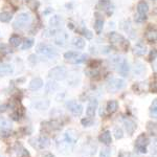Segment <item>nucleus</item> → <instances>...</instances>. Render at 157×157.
I'll list each match as a JSON object with an SVG mask.
<instances>
[{
    "label": "nucleus",
    "mask_w": 157,
    "mask_h": 157,
    "mask_svg": "<svg viewBox=\"0 0 157 157\" xmlns=\"http://www.w3.org/2000/svg\"><path fill=\"white\" fill-rule=\"evenodd\" d=\"M100 64H101V61H91V62L89 63V67L90 68H97L100 66Z\"/></svg>",
    "instance_id": "41"
},
{
    "label": "nucleus",
    "mask_w": 157,
    "mask_h": 157,
    "mask_svg": "<svg viewBox=\"0 0 157 157\" xmlns=\"http://www.w3.org/2000/svg\"><path fill=\"white\" fill-rule=\"evenodd\" d=\"M100 157H111L110 149H108V148L103 149V150L101 151V153H100Z\"/></svg>",
    "instance_id": "37"
},
{
    "label": "nucleus",
    "mask_w": 157,
    "mask_h": 157,
    "mask_svg": "<svg viewBox=\"0 0 157 157\" xmlns=\"http://www.w3.org/2000/svg\"><path fill=\"white\" fill-rule=\"evenodd\" d=\"M110 6H111V2L109 0H100V2L98 3V9L106 11V10H108L110 7Z\"/></svg>",
    "instance_id": "27"
},
{
    "label": "nucleus",
    "mask_w": 157,
    "mask_h": 157,
    "mask_svg": "<svg viewBox=\"0 0 157 157\" xmlns=\"http://www.w3.org/2000/svg\"><path fill=\"white\" fill-rule=\"evenodd\" d=\"M30 21H32V17H30L29 14H27V13H21V14H19L17 16V18L13 25H14V29H24L26 25H29L30 23Z\"/></svg>",
    "instance_id": "4"
},
{
    "label": "nucleus",
    "mask_w": 157,
    "mask_h": 157,
    "mask_svg": "<svg viewBox=\"0 0 157 157\" xmlns=\"http://www.w3.org/2000/svg\"><path fill=\"white\" fill-rule=\"evenodd\" d=\"M81 123H82V125L84 126V127H90V126L93 125V121H92V118H90V117L83 118V120L81 121Z\"/></svg>",
    "instance_id": "35"
},
{
    "label": "nucleus",
    "mask_w": 157,
    "mask_h": 157,
    "mask_svg": "<svg viewBox=\"0 0 157 157\" xmlns=\"http://www.w3.org/2000/svg\"><path fill=\"white\" fill-rule=\"evenodd\" d=\"M63 23V18L59 15H55L49 19V25L52 27H58Z\"/></svg>",
    "instance_id": "20"
},
{
    "label": "nucleus",
    "mask_w": 157,
    "mask_h": 157,
    "mask_svg": "<svg viewBox=\"0 0 157 157\" xmlns=\"http://www.w3.org/2000/svg\"><path fill=\"white\" fill-rule=\"evenodd\" d=\"M156 101L157 100L155 98L153 104H152V107H151V110H150L151 115L153 116V117H156V116H157V102H156Z\"/></svg>",
    "instance_id": "36"
},
{
    "label": "nucleus",
    "mask_w": 157,
    "mask_h": 157,
    "mask_svg": "<svg viewBox=\"0 0 157 157\" xmlns=\"http://www.w3.org/2000/svg\"><path fill=\"white\" fill-rule=\"evenodd\" d=\"M156 59V50L155 49H153L151 52V54H150V61L152 60H155Z\"/></svg>",
    "instance_id": "43"
},
{
    "label": "nucleus",
    "mask_w": 157,
    "mask_h": 157,
    "mask_svg": "<svg viewBox=\"0 0 157 157\" xmlns=\"http://www.w3.org/2000/svg\"><path fill=\"white\" fill-rule=\"evenodd\" d=\"M59 33V30L55 29H45L44 33H43V37H46V38H49V37H54L56 35Z\"/></svg>",
    "instance_id": "32"
},
{
    "label": "nucleus",
    "mask_w": 157,
    "mask_h": 157,
    "mask_svg": "<svg viewBox=\"0 0 157 157\" xmlns=\"http://www.w3.org/2000/svg\"><path fill=\"white\" fill-rule=\"evenodd\" d=\"M147 52V47L143 43H138L134 47V54L136 56H144Z\"/></svg>",
    "instance_id": "22"
},
{
    "label": "nucleus",
    "mask_w": 157,
    "mask_h": 157,
    "mask_svg": "<svg viewBox=\"0 0 157 157\" xmlns=\"http://www.w3.org/2000/svg\"><path fill=\"white\" fill-rule=\"evenodd\" d=\"M13 72H14V67L11 64H6V63L0 64V75H7Z\"/></svg>",
    "instance_id": "16"
},
{
    "label": "nucleus",
    "mask_w": 157,
    "mask_h": 157,
    "mask_svg": "<svg viewBox=\"0 0 157 157\" xmlns=\"http://www.w3.org/2000/svg\"><path fill=\"white\" fill-rule=\"evenodd\" d=\"M29 143L34 148L39 149V150H43V149L48 148L50 145L49 138H47L46 136H40V137H37V138H32L29 140Z\"/></svg>",
    "instance_id": "6"
},
{
    "label": "nucleus",
    "mask_w": 157,
    "mask_h": 157,
    "mask_svg": "<svg viewBox=\"0 0 157 157\" xmlns=\"http://www.w3.org/2000/svg\"><path fill=\"white\" fill-rule=\"evenodd\" d=\"M82 33H83V35H84V36H85L86 38H87V39H92L93 35H92V33H91L90 30L83 29H82Z\"/></svg>",
    "instance_id": "40"
},
{
    "label": "nucleus",
    "mask_w": 157,
    "mask_h": 157,
    "mask_svg": "<svg viewBox=\"0 0 157 157\" xmlns=\"http://www.w3.org/2000/svg\"><path fill=\"white\" fill-rule=\"evenodd\" d=\"M117 71L120 75H121L123 77H127V75L130 71V65L127 62V60L125 59H121L120 61V63H117Z\"/></svg>",
    "instance_id": "11"
},
{
    "label": "nucleus",
    "mask_w": 157,
    "mask_h": 157,
    "mask_svg": "<svg viewBox=\"0 0 157 157\" xmlns=\"http://www.w3.org/2000/svg\"><path fill=\"white\" fill-rule=\"evenodd\" d=\"M124 124H125V127H126V130H127L128 134L129 135H132L136 129V124L134 123L133 121H131L130 118L124 120Z\"/></svg>",
    "instance_id": "17"
},
{
    "label": "nucleus",
    "mask_w": 157,
    "mask_h": 157,
    "mask_svg": "<svg viewBox=\"0 0 157 157\" xmlns=\"http://www.w3.org/2000/svg\"><path fill=\"white\" fill-rule=\"evenodd\" d=\"M114 134H115V138H116V139H121V138H123V136H124L123 130H121V128H115Z\"/></svg>",
    "instance_id": "38"
},
{
    "label": "nucleus",
    "mask_w": 157,
    "mask_h": 157,
    "mask_svg": "<svg viewBox=\"0 0 157 157\" xmlns=\"http://www.w3.org/2000/svg\"><path fill=\"white\" fill-rule=\"evenodd\" d=\"M12 123L6 117H0V130H11Z\"/></svg>",
    "instance_id": "23"
},
{
    "label": "nucleus",
    "mask_w": 157,
    "mask_h": 157,
    "mask_svg": "<svg viewBox=\"0 0 157 157\" xmlns=\"http://www.w3.org/2000/svg\"><path fill=\"white\" fill-rule=\"evenodd\" d=\"M126 87V82L123 78H111L107 83V90L109 92H117Z\"/></svg>",
    "instance_id": "5"
},
{
    "label": "nucleus",
    "mask_w": 157,
    "mask_h": 157,
    "mask_svg": "<svg viewBox=\"0 0 157 157\" xmlns=\"http://www.w3.org/2000/svg\"><path fill=\"white\" fill-rule=\"evenodd\" d=\"M68 27H69L70 29H73L75 27H73V24L72 23H68Z\"/></svg>",
    "instance_id": "48"
},
{
    "label": "nucleus",
    "mask_w": 157,
    "mask_h": 157,
    "mask_svg": "<svg viewBox=\"0 0 157 157\" xmlns=\"http://www.w3.org/2000/svg\"><path fill=\"white\" fill-rule=\"evenodd\" d=\"M98 139H100L101 143H103L104 145H106V146H109V145H111V144H112L111 132H110V131H108V130L101 134L100 137H98Z\"/></svg>",
    "instance_id": "14"
},
{
    "label": "nucleus",
    "mask_w": 157,
    "mask_h": 157,
    "mask_svg": "<svg viewBox=\"0 0 157 157\" xmlns=\"http://www.w3.org/2000/svg\"><path fill=\"white\" fill-rule=\"evenodd\" d=\"M34 39H32V38H29V39H26L25 41L23 42V44H22V47L21 48L23 49V50H26V49H29L30 48V47L34 45Z\"/></svg>",
    "instance_id": "33"
},
{
    "label": "nucleus",
    "mask_w": 157,
    "mask_h": 157,
    "mask_svg": "<svg viewBox=\"0 0 157 157\" xmlns=\"http://www.w3.org/2000/svg\"><path fill=\"white\" fill-rule=\"evenodd\" d=\"M6 106H0V112L6 110Z\"/></svg>",
    "instance_id": "47"
},
{
    "label": "nucleus",
    "mask_w": 157,
    "mask_h": 157,
    "mask_svg": "<svg viewBox=\"0 0 157 157\" xmlns=\"http://www.w3.org/2000/svg\"><path fill=\"white\" fill-rule=\"evenodd\" d=\"M71 44L75 47H77L78 49H83L85 47V45H86V42H85V40L83 39V38L75 37L72 39V41H71Z\"/></svg>",
    "instance_id": "19"
},
{
    "label": "nucleus",
    "mask_w": 157,
    "mask_h": 157,
    "mask_svg": "<svg viewBox=\"0 0 157 157\" xmlns=\"http://www.w3.org/2000/svg\"><path fill=\"white\" fill-rule=\"evenodd\" d=\"M118 109V103L116 101H109L107 104V111L110 113H114Z\"/></svg>",
    "instance_id": "26"
},
{
    "label": "nucleus",
    "mask_w": 157,
    "mask_h": 157,
    "mask_svg": "<svg viewBox=\"0 0 157 157\" xmlns=\"http://www.w3.org/2000/svg\"><path fill=\"white\" fill-rule=\"evenodd\" d=\"M50 106V102L48 100H43V98H36V100L32 101L30 103V107L35 110L38 111H44L47 110Z\"/></svg>",
    "instance_id": "7"
},
{
    "label": "nucleus",
    "mask_w": 157,
    "mask_h": 157,
    "mask_svg": "<svg viewBox=\"0 0 157 157\" xmlns=\"http://www.w3.org/2000/svg\"><path fill=\"white\" fill-rule=\"evenodd\" d=\"M35 59H37L36 56H35V55H30L29 58V62H33V64H35V63L37 62V60H35Z\"/></svg>",
    "instance_id": "44"
},
{
    "label": "nucleus",
    "mask_w": 157,
    "mask_h": 157,
    "mask_svg": "<svg viewBox=\"0 0 157 157\" xmlns=\"http://www.w3.org/2000/svg\"><path fill=\"white\" fill-rule=\"evenodd\" d=\"M52 9H50V7H48V9H47L46 11L43 13V14H44V15H47V14H49V13H52Z\"/></svg>",
    "instance_id": "46"
},
{
    "label": "nucleus",
    "mask_w": 157,
    "mask_h": 157,
    "mask_svg": "<svg viewBox=\"0 0 157 157\" xmlns=\"http://www.w3.org/2000/svg\"><path fill=\"white\" fill-rule=\"evenodd\" d=\"M58 88H59V85H58V83L56 82V81H48V82L45 84V92L47 93V94H50V93H54L56 91L58 90Z\"/></svg>",
    "instance_id": "15"
},
{
    "label": "nucleus",
    "mask_w": 157,
    "mask_h": 157,
    "mask_svg": "<svg viewBox=\"0 0 157 157\" xmlns=\"http://www.w3.org/2000/svg\"><path fill=\"white\" fill-rule=\"evenodd\" d=\"M12 117H13V120H14V121H19L20 120V114H19L18 111H17V112H15V113H13Z\"/></svg>",
    "instance_id": "42"
},
{
    "label": "nucleus",
    "mask_w": 157,
    "mask_h": 157,
    "mask_svg": "<svg viewBox=\"0 0 157 157\" xmlns=\"http://www.w3.org/2000/svg\"><path fill=\"white\" fill-rule=\"evenodd\" d=\"M65 106H66V108L72 113V115H75V116H81V114L83 113V106L81 105V104H78L73 100L66 102Z\"/></svg>",
    "instance_id": "8"
},
{
    "label": "nucleus",
    "mask_w": 157,
    "mask_h": 157,
    "mask_svg": "<svg viewBox=\"0 0 157 157\" xmlns=\"http://www.w3.org/2000/svg\"><path fill=\"white\" fill-rule=\"evenodd\" d=\"M78 138V134L75 130H68L64 133L62 138L58 139L57 148L62 153H69L73 149Z\"/></svg>",
    "instance_id": "1"
},
{
    "label": "nucleus",
    "mask_w": 157,
    "mask_h": 157,
    "mask_svg": "<svg viewBox=\"0 0 157 157\" xmlns=\"http://www.w3.org/2000/svg\"><path fill=\"white\" fill-rule=\"evenodd\" d=\"M87 59H88V56L86 55V54H84V55H80L78 58H75V59L71 60L70 62L73 63V64H81V63L86 62V61H87Z\"/></svg>",
    "instance_id": "28"
},
{
    "label": "nucleus",
    "mask_w": 157,
    "mask_h": 157,
    "mask_svg": "<svg viewBox=\"0 0 157 157\" xmlns=\"http://www.w3.org/2000/svg\"><path fill=\"white\" fill-rule=\"evenodd\" d=\"M26 6H29L30 10L35 11V10H37L38 7H39L40 3L38 0H26Z\"/></svg>",
    "instance_id": "30"
},
{
    "label": "nucleus",
    "mask_w": 157,
    "mask_h": 157,
    "mask_svg": "<svg viewBox=\"0 0 157 157\" xmlns=\"http://www.w3.org/2000/svg\"><path fill=\"white\" fill-rule=\"evenodd\" d=\"M13 19V15L9 12H2L0 13V22H3V23H7Z\"/></svg>",
    "instance_id": "25"
},
{
    "label": "nucleus",
    "mask_w": 157,
    "mask_h": 157,
    "mask_svg": "<svg viewBox=\"0 0 157 157\" xmlns=\"http://www.w3.org/2000/svg\"><path fill=\"white\" fill-rule=\"evenodd\" d=\"M150 140L145 136V134H141L140 136H138V138L136 139V150L139 153H147V146L149 145Z\"/></svg>",
    "instance_id": "9"
},
{
    "label": "nucleus",
    "mask_w": 157,
    "mask_h": 157,
    "mask_svg": "<svg viewBox=\"0 0 157 157\" xmlns=\"http://www.w3.org/2000/svg\"><path fill=\"white\" fill-rule=\"evenodd\" d=\"M80 56V52H67L64 54V59H66L68 61H71L75 58H78Z\"/></svg>",
    "instance_id": "29"
},
{
    "label": "nucleus",
    "mask_w": 157,
    "mask_h": 157,
    "mask_svg": "<svg viewBox=\"0 0 157 157\" xmlns=\"http://www.w3.org/2000/svg\"><path fill=\"white\" fill-rule=\"evenodd\" d=\"M56 39H55V43L59 46H64L67 42V34L64 32H59L57 35H56Z\"/></svg>",
    "instance_id": "12"
},
{
    "label": "nucleus",
    "mask_w": 157,
    "mask_h": 157,
    "mask_svg": "<svg viewBox=\"0 0 157 157\" xmlns=\"http://www.w3.org/2000/svg\"><path fill=\"white\" fill-rule=\"evenodd\" d=\"M9 42H10V45H11V46L18 47L19 45L22 43V40H21V38H20L19 36H17V35H14V36H12L11 38H10Z\"/></svg>",
    "instance_id": "24"
},
{
    "label": "nucleus",
    "mask_w": 157,
    "mask_h": 157,
    "mask_svg": "<svg viewBox=\"0 0 157 157\" xmlns=\"http://www.w3.org/2000/svg\"><path fill=\"white\" fill-rule=\"evenodd\" d=\"M109 39H110V42L112 43H123L125 41V38H124L123 35L118 34V33L112 32L110 35H109Z\"/></svg>",
    "instance_id": "18"
},
{
    "label": "nucleus",
    "mask_w": 157,
    "mask_h": 157,
    "mask_svg": "<svg viewBox=\"0 0 157 157\" xmlns=\"http://www.w3.org/2000/svg\"><path fill=\"white\" fill-rule=\"evenodd\" d=\"M146 19H147L146 15H140V14H138L137 16H135V22H137V23H141V22H144Z\"/></svg>",
    "instance_id": "39"
},
{
    "label": "nucleus",
    "mask_w": 157,
    "mask_h": 157,
    "mask_svg": "<svg viewBox=\"0 0 157 157\" xmlns=\"http://www.w3.org/2000/svg\"><path fill=\"white\" fill-rule=\"evenodd\" d=\"M153 1H155V0H153Z\"/></svg>",
    "instance_id": "49"
},
{
    "label": "nucleus",
    "mask_w": 157,
    "mask_h": 157,
    "mask_svg": "<svg viewBox=\"0 0 157 157\" xmlns=\"http://www.w3.org/2000/svg\"><path fill=\"white\" fill-rule=\"evenodd\" d=\"M137 12L140 15H146L149 12V6L146 1H139L137 4Z\"/></svg>",
    "instance_id": "21"
},
{
    "label": "nucleus",
    "mask_w": 157,
    "mask_h": 157,
    "mask_svg": "<svg viewBox=\"0 0 157 157\" xmlns=\"http://www.w3.org/2000/svg\"><path fill=\"white\" fill-rule=\"evenodd\" d=\"M67 69L64 66H56L49 70L48 77L54 81H63L67 78Z\"/></svg>",
    "instance_id": "3"
},
{
    "label": "nucleus",
    "mask_w": 157,
    "mask_h": 157,
    "mask_svg": "<svg viewBox=\"0 0 157 157\" xmlns=\"http://www.w3.org/2000/svg\"><path fill=\"white\" fill-rule=\"evenodd\" d=\"M36 52L38 54L45 56V57H48L50 59H54V58L58 57V50L55 48L54 46L49 44H46V43H40L36 46Z\"/></svg>",
    "instance_id": "2"
},
{
    "label": "nucleus",
    "mask_w": 157,
    "mask_h": 157,
    "mask_svg": "<svg viewBox=\"0 0 157 157\" xmlns=\"http://www.w3.org/2000/svg\"><path fill=\"white\" fill-rule=\"evenodd\" d=\"M103 27H104V21L101 19H98L94 22V29L97 32V34H101V32L103 30Z\"/></svg>",
    "instance_id": "31"
},
{
    "label": "nucleus",
    "mask_w": 157,
    "mask_h": 157,
    "mask_svg": "<svg viewBox=\"0 0 157 157\" xmlns=\"http://www.w3.org/2000/svg\"><path fill=\"white\" fill-rule=\"evenodd\" d=\"M98 106V102L95 98H92V100L89 101L87 105V108H86V115L90 118H93L95 116V112H97V109Z\"/></svg>",
    "instance_id": "10"
},
{
    "label": "nucleus",
    "mask_w": 157,
    "mask_h": 157,
    "mask_svg": "<svg viewBox=\"0 0 157 157\" xmlns=\"http://www.w3.org/2000/svg\"><path fill=\"white\" fill-rule=\"evenodd\" d=\"M147 39L149 40L151 43H154L156 41V30H152V32H149L147 34Z\"/></svg>",
    "instance_id": "34"
},
{
    "label": "nucleus",
    "mask_w": 157,
    "mask_h": 157,
    "mask_svg": "<svg viewBox=\"0 0 157 157\" xmlns=\"http://www.w3.org/2000/svg\"><path fill=\"white\" fill-rule=\"evenodd\" d=\"M43 87V80L41 78H35L30 81L29 85V88L30 90L33 91H36V90H39L40 88Z\"/></svg>",
    "instance_id": "13"
},
{
    "label": "nucleus",
    "mask_w": 157,
    "mask_h": 157,
    "mask_svg": "<svg viewBox=\"0 0 157 157\" xmlns=\"http://www.w3.org/2000/svg\"><path fill=\"white\" fill-rule=\"evenodd\" d=\"M110 49H111L110 46H106V47H104V48L102 49V52H103V54H109Z\"/></svg>",
    "instance_id": "45"
}]
</instances>
